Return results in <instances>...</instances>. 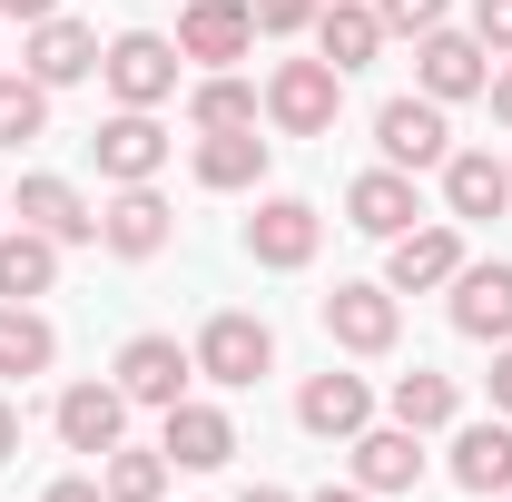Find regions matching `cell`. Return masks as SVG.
<instances>
[{"mask_svg": "<svg viewBox=\"0 0 512 502\" xmlns=\"http://www.w3.org/2000/svg\"><path fill=\"white\" fill-rule=\"evenodd\" d=\"M178 40L168 30H119L109 50H99V79H109V99L119 109H158V99H178Z\"/></svg>", "mask_w": 512, "mask_h": 502, "instance_id": "cell-1", "label": "cell"}, {"mask_svg": "<svg viewBox=\"0 0 512 502\" xmlns=\"http://www.w3.org/2000/svg\"><path fill=\"white\" fill-rule=\"evenodd\" d=\"M197 375L207 384H227V394H247L266 365H276V335H266V315H247V306H227V315H207L197 325Z\"/></svg>", "mask_w": 512, "mask_h": 502, "instance_id": "cell-2", "label": "cell"}, {"mask_svg": "<svg viewBox=\"0 0 512 502\" xmlns=\"http://www.w3.org/2000/svg\"><path fill=\"white\" fill-rule=\"evenodd\" d=\"M335 109H345V69H325V60H276L266 69V119L286 138H325Z\"/></svg>", "mask_w": 512, "mask_h": 502, "instance_id": "cell-3", "label": "cell"}, {"mask_svg": "<svg viewBox=\"0 0 512 502\" xmlns=\"http://www.w3.org/2000/svg\"><path fill=\"white\" fill-rule=\"evenodd\" d=\"M325 247V217L306 207V197H266L247 217V266H266V276H296V266H316Z\"/></svg>", "mask_w": 512, "mask_h": 502, "instance_id": "cell-4", "label": "cell"}, {"mask_svg": "<svg viewBox=\"0 0 512 502\" xmlns=\"http://www.w3.org/2000/svg\"><path fill=\"white\" fill-rule=\"evenodd\" d=\"M375 148H384V168H444L453 158V119H444V99H384L375 109Z\"/></svg>", "mask_w": 512, "mask_h": 502, "instance_id": "cell-5", "label": "cell"}, {"mask_svg": "<svg viewBox=\"0 0 512 502\" xmlns=\"http://www.w3.org/2000/svg\"><path fill=\"white\" fill-rule=\"evenodd\" d=\"M414 89H424V99H483V89H493V50H483V40H473V30H424V40H414Z\"/></svg>", "mask_w": 512, "mask_h": 502, "instance_id": "cell-6", "label": "cell"}, {"mask_svg": "<svg viewBox=\"0 0 512 502\" xmlns=\"http://www.w3.org/2000/svg\"><path fill=\"white\" fill-rule=\"evenodd\" d=\"M89 158H99L109 188H148V178L168 168V128H158V109H119V119H99Z\"/></svg>", "mask_w": 512, "mask_h": 502, "instance_id": "cell-7", "label": "cell"}, {"mask_svg": "<svg viewBox=\"0 0 512 502\" xmlns=\"http://www.w3.org/2000/svg\"><path fill=\"white\" fill-rule=\"evenodd\" d=\"M247 50H256V10L247 0H178V60L237 69Z\"/></svg>", "mask_w": 512, "mask_h": 502, "instance_id": "cell-8", "label": "cell"}, {"mask_svg": "<svg viewBox=\"0 0 512 502\" xmlns=\"http://www.w3.org/2000/svg\"><path fill=\"white\" fill-rule=\"evenodd\" d=\"M453 335L512 345V256H463V276H453Z\"/></svg>", "mask_w": 512, "mask_h": 502, "instance_id": "cell-9", "label": "cell"}, {"mask_svg": "<svg viewBox=\"0 0 512 502\" xmlns=\"http://www.w3.org/2000/svg\"><path fill=\"white\" fill-rule=\"evenodd\" d=\"M188 375H197V355L178 345V335H128L119 345V394L148 404V414H168V404L188 394Z\"/></svg>", "mask_w": 512, "mask_h": 502, "instance_id": "cell-10", "label": "cell"}, {"mask_svg": "<svg viewBox=\"0 0 512 502\" xmlns=\"http://www.w3.org/2000/svg\"><path fill=\"white\" fill-rule=\"evenodd\" d=\"M168 237H178V207L158 197V178H148V188H119L109 207H99V247H109V256H128V266H148V256L168 247Z\"/></svg>", "mask_w": 512, "mask_h": 502, "instance_id": "cell-11", "label": "cell"}, {"mask_svg": "<svg viewBox=\"0 0 512 502\" xmlns=\"http://www.w3.org/2000/svg\"><path fill=\"white\" fill-rule=\"evenodd\" d=\"M158 453H168L178 473H217V463L237 453V424H227V404H197V394H178V404L158 414Z\"/></svg>", "mask_w": 512, "mask_h": 502, "instance_id": "cell-12", "label": "cell"}, {"mask_svg": "<svg viewBox=\"0 0 512 502\" xmlns=\"http://www.w3.org/2000/svg\"><path fill=\"white\" fill-rule=\"evenodd\" d=\"M453 276H463V227H404V237H394V256H384V286H394V296H434V286H453Z\"/></svg>", "mask_w": 512, "mask_h": 502, "instance_id": "cell-13", "label": "cell"}, {"mask_svg": "<svg viewBox=\"0 0 512 502\" xmlns=\"http://www.w3.org/2000/svg\"><path fill=\"white\" fill-rule=\"evenodd\" d=\"M325 335H335L345 355H394V335H404L394 286H335V296H325Z\"/></svg>", "mask_w": 512, "mask_h": 502, "instance_id": "cell-14", "label": "cell"}, {"mask_svg": "<svg viewBox=\"0 0 512 502\" xmlns=\"http://www.w3.org/2000/svg\"><path fill=\"white\" fill-rule=\"evenodd\" d=\"M20 69H30L40 89H69V79H89V69H99V30H89V20H69V10H50V20H30Z\"/></svg>", "mask_w": 512, "mask_h": 502, "instance_id": "cell-15", "label": "cell"}, {"mask_svg": "<svg viewBox=\"0 0 512 502\" xmlns=\"http://www.w3.org/2000/svg\"><path fill=\"white\" fill-rule=\"evenodd\" d=\"M296 424H306L316 443H355L365 424H375V384L325 365V375H306V394H296Z\"/></svg>", "mask_w": 512, "mask_h": 502, "instance_id": "cell-16", "label": "cell"}, {"mask_svg": "<svg viewBox=\"0 0 512 502\" xmlns=\"http://www.w3.org/2000/svg\"><path fill=\"white\" fill-rule=\"evenodd\" d=\"M345 453H355V483H365V493H414V483H424V434H414V424H365V434L345 443Z\"/></svg>", "mask_w": 512, "mask_h": 502, "instance_id": "cell-17", "label": "cell"}, {"mask_svg": "<svg viewBox=\"0 0 512 502\" xmlns=\"http://www.w3.org/2000/svg\"><path fill=\"white\" fill-rule=\"evenodd\" d=\"M512 207V168L493 148H453L444 158V217L453 227H483V217H503Z\"/></svg>", "mask_w": 512, "mask_h": 502, "instance_id": "cell-18", "label": "cell"}, {"mask_svg": "<svg viewBox=\"0 0 512 502\" xmlns=\"http://www.w3.org/2000/svg\"><path fill=\"white\" fill-rule=\"evenodd\" d=\"M10 217H20V227H40V237H60V247H89V237H99V207L69 188V178H20Z\"/></svg>", "mask_w": 512, "mask_h": 502, "instance_id": "cell-19", "label": "cell"}, {"mask_svg": "<svg viewBox=\"0 0 512 502\" xmlns=\"http://www.w3.org/2000/svg\"><path fill=\"white\" fill-rule=\"evenodd\" d=\"M414 217H424V197H414L404 168H365V178L345 188V227H365V237H384V247H394Z\"/></svg>", "mask_w": 512, "mask_h": 502, "instance_id": "cell-20", "label": "cell"}, {"mask_svg": "<svg viewBox=\"0 0 512 502\" xmlns=\"http://www.w3.org/2000/svg\"><path fill=\"white\" fill-rule=\"evenodd\" d=\"M50 424H60L69 453H109V443H128V394L119 384H69Z\"/></svg>", "mask_w": 512, "mask_h": 502, "instance_id": "cell-21", "label": "cell"}, {"mask_svg": "<svg viewBox=\"0 0 512 502\" xmlns=\"http://www.w3.org/2000/svg\"><path fill=\"white\" fill-rule=\"evenodd\" d=\"M375 50H384V20H375V0H325L316 10V60L325 69H375Z\"/></svg>", "mask_w": 512, "mask_h": 502, "instance_id": "cell-22", "label": "cell"}, {"mask_svg": "<svg viewBox=\"0 0 512 502\" xmlns=\"http://www.w3.org/2000/svg\"><path fill=\"white\" fill-rule=\"evenodd\" d=\"M453 483H463V493H512V414L453 424Z\"/></svg>", "mask_w": 512, "mask_h": 502, "instance_id": "cell-23", "label": "cell"}, {"mask_svg": "<svg viewBox=\"0 0 512 502\" xmlns=\"http://www.w3.org/2000/svg\"><path fill=\"white\" fill-rule=\"evenodd\" d=\"M384 414H394V424H414V434H453V424H463V384L434 375V365H414V375H394Z\"/></svg>", "mask_w": 512, "mask_h": 502, "instance_id": "cell-24", "label": "cell"}, {"mask_svg": "<svg viewBox=\"0 0 512 502\" xmlns=\"http://www.w3.org/2000/svg\"><path fill=\"white\" fill-rule=\"evenodd\" d=\"M50 276H60V237H40V227H0V306L50 296Z\"/></svg>", "mask_w": 512, "mask_h": 502, "instance_id": "cell-25", "label": "cell"}, {"mask_svg": "<svg viewBox=\"0 0 512 502\" xmlns=\"http://www.w3.org/2000/svg\"><path fill=\"white\" fill-rule=\"evenodd\" d=\"M266 178V138L256 128H207L197 138V188H217V197H237Z\"/></svg>", "mask_w": 512, "mask_h": 502, "instance_id": "cell-26", "label": "cell"}, {"mask_svg": "<svg viewBox=\"0 0 512 502\" xmlns=\"http://www.w3.org/2000/svg\"><path fill=\"white\" fill-rule=\"evenodd\" d=\"M256 119H266V89H247L237 69H207L188 89V128L197 138H207V128H256Z\"/></svg>", "mask_w": 512, "mask_h": 502, "instance_id": "cell-27", "label": "cell"}, {"mask_svg": "<svg viewBox=\"0 0 512 502\" xmlns=\"http://www.w3.org/2000/svg\"><path fill=\"white\" fill-rule=\"evenodd\" d=\"M50 365H60V325H50V315L40 306H0V375H50Z\"/></svg>", "mask_w": 512, "mask_h": 502, "instance_id": "cell-28", "label": "cell"}, {"mask_svg": "<svg viewBox=\"0 0 512 502\" xmlns=\"http://www.w3.org/2000/svg\"><path fill=\"white\" fill-rule=\"evenodd\" d=\"M99 493H109V502H158V493H168V453L109 443V453H99Z\"/></svg>", "mask_w": 512, "mask_h": 502, "instance_id": "cell-29", "label": "cell"}, {"mask_svg": "<svg viewBox=\"0 0 512 502\" xmlns=\"http://www.w3.org/2000/svg\"><path fill=\"white\" fill-rule=\"evenodd\" d=\"M40 128H50V89L30 69H0V148H30Z\"/></svg>", "mask_w": 512, "mask_h": 502, "instance_id": "cell-30", "label": "cell"}, {"mask_svg": "<svg viewBox=\"0 0 512 502\" xmlns=\"http://www.w3.org/2000/svg\"><path fill=\"white\" fill-rule=\"evenodd\" d=\"M444 10H453V0H375L384 40H424V30H444Z\"/></svg>", "mask_w": 512, "mask_h": 502, "instance_id": "cell-31", "label": "cell"}, {"mask_svg": "<svg viewBox=\"0 0 512 502\" xmlns=\"http://www.w3.org/2000/svg\"><path fill=\"white\" fill-rule=\"evenodd\" d=\"M256 10V40H296V30H316L325 0H247Z\"/></svg>", "mask_w": 512, "mask_h": 502, "instance_id": "cell-32", "label": "cell"}, {"mask_svg": "<svg viewBox=\"0 0 512 502\" xmlns=\"http://www.w3.org/2000/svg\"><path fill=\"white\" fill-rule=\"evenodd\" d=\"M473 40H483L493 60H512V0H473Z\"/></svg>", "mask_w": 512, "mask_h": 502, "instance_id": "cell-33", "label": "cell"}, {"mask_svg": "<svg viewBox=\"0 0 512 502\" xmlns=\"http://www.w3.org/2000/svg\"><path fill=\"white\" fill-rule=\"evenodd\" d=\"M40 502H109V493H99V473H60V483H50Z\"/></svg>", "mask_w": 512, "mask_h": 502, "instance_id": "cell-34", "label": "cell"}, {"mask_svg": "<svg viewBox=\"0 0 512 502\" xmlns=\"http://www.w3.org/2000/svg\"><path fill=\"white\" fill-rule=\"evenodd\" d=\"M493 414H512V345H493Z\"/></svg>", "mask_w": 512, "mask_h": 502, "instance_id": "cell-35", "label": "cell"}, {"mask_svg": "<svg viewBox=\"0 0 512 502\" xmlns=\"http://www.w3.org/2000/svg\"><path fill=\"white\" fill-rule=\"evenodd\" d=\"M483 99H493V119L512 128V60H493V89H483Z\"/></svg>", "mask_w": 512, "mask_h": 502, "instance_id": "cell-36", "label": "cell"}, {"mask_svg": "<svg viewBox=\"0 0 512 502\" xmlns=\"http://www.w3.org/2000/svg\"><path fill=\"white\" fill-rule=\"evenodd\" d=\"M50 10H60V0H0V20H20V30H30V20H50Z\"/></svg>", "mask_w": 512, "mask_h": 502, "instance_id": "cell-37", "label": "cell"}, {"mask_svg": "<svg viewBox=\"0 0 512 502\" xmlns=\"http://www.w3.org/2000/svg\"><path fill=\"white\" fill-rule=\"evenodd\" d=\"M10 453H20V404L0 394V463H10Z\"/></svg>", "mask_w": 512, "mask_h": 502, "instance_id": "cell-38", "label": "cell"}, {"mask_svg": "<svg viewBox=\"0 0 512 502\" xmlns=\"http://www.w3.org/2000/svg\"><path fill=\"white\" fill-rule=\"evenodd\" d=\"M306 502H375L365 483H325V493H306Z\"/></svg>", "mask_w": 512, "mask_h": 502, "instance_id": "cell-39", "label": "cell"}, {"mask_svg": "<svg viewBox=\"0 0 512 502\" xmlns=\"http://www.w3.org/2000/svg\"><path fill=\"white\" fill-rule=\"evenodd\" d=\"M237 502H296V493H276V483H247V493H237Z\"/></svg>", "mask_w": 512, "mask_h": 502, "instance_id": "cell-40", "label": "cell"}, {"mask_svg": "<svg viewBox=\"0 0 512 502\" xmlns=\"http://www.w3.org/2000/svg\"><path fill=\"white\" fill-rule=\"evenodd\" d=\"M503 502H512V493H503Z\"/></svg>", "mask_w": 512, "mask_h": 502, "instance_id": "cell-41", "label": "cell"}]
</instances>
